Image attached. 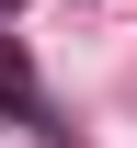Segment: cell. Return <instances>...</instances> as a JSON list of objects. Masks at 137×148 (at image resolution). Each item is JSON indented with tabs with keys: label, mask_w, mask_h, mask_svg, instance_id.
Listing matches in <instances>:
<instances>
[{
	"label": "cell",
	"mask_w": 137,
	"mask_h": 148,
	"mask_svg": "<svg viewBox=\"0 0 137 148\" xmlns=\"http://www.w3.org/2000/svg\"><path fill=\"white\" fill-rule=\"evenodd\" d=\"M0 114H12V125H34V137H57V114H46V91L23 80V57H12V46H0Z\"/></svg>",
	"instance_id": "obj_1"
}]
</instances>
